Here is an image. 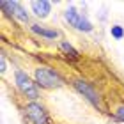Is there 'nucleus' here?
<instances>
[{
    "label": "nucleus",
    "instance_id": "obj_6",
    "mask_svg": "<svg viewBox=\"0 0 124 124\" xmlns=\"http://www.w3.org/2000/svg\"><path fill=\"white\" fill-rule=\"evenodd\" d=\"M2 7H4V9H9L11 14L16 16L20 21H27V20H29V16H27L25 9L21 7L18 2H2Z\"/></svg>",
    "mask_w": 124,
    "mask_h": 124
},
{
    "label": "nucleus",
    "instance_id": "obj_4",
    "mask_svg": "<svg viewBox=\"0 0 124 124\" xmlns=\"http://www.w3.org/2000/svg\"><path fill=\"white\" fill-rule=\"evenodd\" d=\"M27 115L32 119L34 124H44V122H46V114H44L43 106L37 105V103L27 105Z\"/></svg>",
    "mask_w": 124,
    "mask_h": 124
},
{
    "label": "nucleus",
    "instance_id": "obj_2",
    "mask_svg": "<svg viewBox=\"0 0 124 124\" xmlns=\"http://www.w3.org/2000/svg\"><path fill=\"white\" fill-rule=\"evenodd\" d=\"M16 83H18L20 91L23 92L27 98H30V99H36L37 98V89H36V85L32 83V80L25 75L23 71H16Z\"/></svg>",
    "mask_w": 124,
    "mask_h": 124
},
{
    "label": "nucleus",
    "instance_id": "obj_10",
    "mask_svg": "<svg viewBox=\"0 0 124 124\" xmlns=\"http://www.w3.org/2000/svg\"><path fill=\"white\" fill-rule=\"evenodd\" d=\"M60 46H62V50H64V52H67V53H71V55H73V57H78V53H76V50H75V48H73V46H71V44H67L66 41H64V43H62V44H60Z\"/></svg>",
    "mask_w": 124,
    "mask_h": 124
},
{
    "label": "nucleus",
    "instance_id": "obj_5",
    "mask_svg": "<svg viewBox=\"0 0 124 124\" xmlns=\"http://www.w3.org/2000/svg\"><path fill=\"white\" fill-rule=\"evenodd\" d=\"M75 87H76V89H78V91H80L83 96H85V98L91 101L94 106H99V98H98V94H96V91H94L91 85H89L87 82L76 80V82H75Z\"/></svg>",
    "mask_w": 124,
    "mask_h": 124
},
{
    "label": "nucleus",
    "instance_id": "obj_3",
    "mask_svg": "<svg viewBox=\"0 0 124 124\" xmlns=\"http://www.w3.org/2000/svg\"><path fill=\"white\" fill-rule=\"evenodd\" d=\"M66 20L69 21L73 27H76L78 30H85V32H91V30H92L91 21H87L80 13H76L75 7H69V9L66 11Z\"/></svg>",
    "mask_w": 124,
    "mask_h": 124
},
{
    "label": "nucleus",
    "instance_id": "obj_1",
    "mask_svg": "<svg viewBox=\"0 0 124 124\" xmlns=\"http://www.w3.org/2000/svg\"><path fill=\"white\" fill-rule=\"evenodd\" d=\"M36 82L41 87H46V89H53V87L62 85V80L59 78V75H55L48 67H37L36 69Z\"/></svg>",
    "mask_w": 124,
    "mask_h": 124
},
{
    "label": "nucleus",
    "instance_id": "obj_7",
    "mask_svg": "<svg viewBox=\"0 0 124 124\" xmlns=\"http://www.w3.org/2000/svg\"><path fill=\"white\" fill-rule=\"evenodd\" d=\"M50 7H52V4L46 2V0H36V2H32V11L39 18H46L48 13H50Z\"/></svg>",
    "mask_w": 124,
    "mask_h": 124
},
{
    "label": "nucleus",
    "instance_id": "obj_9",
    "mask_svg": "<svg viewBox=\"0 0 124 124\" xmlns=\"http://www.w3.org/2000/svg\"><path fill=\"white\" fill-rule=\"evenodd\" d=\"M112 36H114L115 39H121V37L124 36V30H122V27H119V25L112 27Z\"/></svg>",
    "mask_w": 124,
    "mask_h": 124
},
{
    "label": "nucleus",
    "instance_id": "obj_12",
    "mask_svg": "<svg viewBox=\"0 0 124 124\" xmlns=\"http://www.w3.org/2000/svg\"><path fill=\"white\" fill-rule=\"evenodd\" d=\"M0 71H5V60H4V57H0Z\"/></svg>",
    "mask_w": 124,
    "mask_h": 124
},
{
    "label": "nucleus",
    "instance_id": "obj_8",
    "mask_svg": "<svg viewBox=\"0 0 124 124\" xmlns=\"http://www.w3.org/2000/svg\"><path fill=\"white\" fill-rule=\"evenodd\" d=\"M32 30L39 34V36H44V37H48V39H53V37H57V32L55 30H48V29H43V27H39V25H32Z\"/></svg>",
    "mask_w": 124,
    "mask_h": 124
},
{
    "label": "nucleus",
    "instance_id": "obj_11",
    "mask_svg": "<svg viewBox=\"0 0 124 124\" xmlns=\"http://www.w3.org/2000/svg\"><path fill=\"white\" fill-rule=\"evenodd\" d=\"M115 115L119 117L121 121H124V105H122V106H119V108H117V112H115Z\"/></svg>",
    "mask_w": 124,
    "mask_h": 124
}]
</instances>
